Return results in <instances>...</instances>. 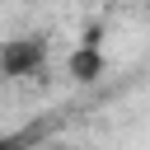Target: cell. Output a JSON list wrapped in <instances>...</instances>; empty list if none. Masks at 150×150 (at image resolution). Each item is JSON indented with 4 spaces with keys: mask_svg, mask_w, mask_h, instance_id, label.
Listing matches in <instances>:
<instances>
[{
    "mask_svg": "<svg viewBox=\"0 0 150 150\" xmlns=\"http://www.w3.org/2000/svg\"><path fill=\"white\" fill-rule=\"evenodd\" d=\"M0 150H14V141H0Z\"/></svg>",
    "mask_w": 150,
    "mask_h": 150,
    "instance_id": "obj_3",
    "label": "cell"
},
{
    "mask_svg": "<svg viewBox=\"0 0 150 150\" xmlns=\"http://www.w3.org/2000/svg\"><path fill=\"white\" fill-rule=\"evenodd\" d=\"M70 70H75V80H98V70H103V52L94 47V38L70 56Z\"/></svg>",
    "mask_w": 150,
    "mask_h": 150,
    "instance_id": "obj_2",
    "label": "cell"
},
{
    "mask_svg": "<svg viewBox=\"0 0 150 150\" xmlns=\"http://www.w3.org/2000/svg\"><path fill=\"white\" fill-rule=\"evenodd\" d=\"M42 56H47V42L42 38H14V42L0 47V70L5 75H33L42 66Z\"/></svg>",
    "mask_w": 150,
    "mask_h": 150,
    "instance_id": "obj_1",
    "label": "cell"
}]
</instances>
